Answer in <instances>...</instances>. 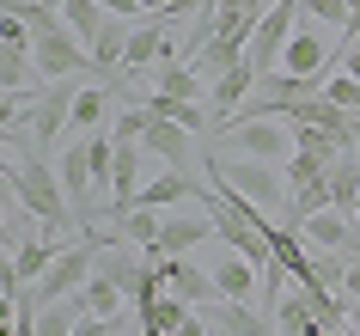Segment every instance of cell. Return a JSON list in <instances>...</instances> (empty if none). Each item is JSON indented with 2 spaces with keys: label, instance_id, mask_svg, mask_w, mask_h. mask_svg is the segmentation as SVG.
<instances>
[{
  "label": "cell",
  "instance_id": "e575fe53",
  "mask_svg": "<svg viewBox=\"0 0 360 336\" xmlns=\"http://www.w3.org/2000/svg\"><path fill=\"white\" fill-rule=\"evenodd\" d=\"M348 330L360 336V299H348Z\"/></svg>",
  "mask_w": 360,
  "mask_h": 336
},
{
  "label": "cell",
  "instance_id": "2e32d148",
  "mask_svg": "<svg viewBox=\"0 0 360 336\" xmlns=\"http://www.w3.org/2000/svg\"><path fill=\"white\" fill-rule=\"evenodd\" d=\"M190 312H195L190 299H177V294H159V299L147 306V312H134V324H141V330H159V336H177L184 324H190Z\"/></svg>",
  "mask_w": 360,
  "mask_h": 336
},
{
  "label": "cell",
  "instance_id": "6da1fadb",
  "mask_svg": "<svg viewBox=\"0 0 360 336\" xmlns=\"http://www.w3.org/2000/svg\"><path fill=\"white\" fill-rule=\"evenodd\" d=\"M6 196H13L31 220H43L49 232H74L79 226L74 202H68V189H61V171H49L37 153H25V166L6 159Z\"/></svg>",
  "mask_w": 360,
  "mask_h": 336
},
{
  "label": "cell",
  "instance_id": "9c48e42d",
  "mask_svg": "<svg viewBox=\"0 0 360 336\" xmlns=\"http://www.w3.org/2000/svg\"><path fill=\"white\" fill-rule=\"evenodd\" d=\"M257 86H263V74H257L250 61H238V68H226V74H220V80L208 86V116L220 123V129H226V116L238 111V104H245V98L257 92Z\"/></svg>",
  "mask_w": 360,
  "mask_h": 336
},
{
  "label": "cell",
  "instance_id": "4dcf8cb0",
  "mask_svg": "<svg viewBox=\"0 0 360 336\" xmlns=\"http://www.w3.org/2000/svg\"><path fill=\"white\" fill-rule=\"evenodd\" d=\"M31 43H37V37H31V25H25L19 13L0 19V49H31Z\"/></svg>",
  "mask_w": 360,
  "mask_h": 336
},
{
  "label": "cell",
  "instance_id": "9a60e30c",
  "mask_svg": "<svg viewBox=\"0 0 360 336\" xmlns=\"http://www.w3.org/2000/svg\"><path fill=\"white\" fill-rule=\"evenodd\" d=\"M323 61H330V49H323V43H318V31H311V25H300V31L287 37L281 74H323Z\"/></svg>",
  "mask_w": 360,
  "mask_h": 336
},
{
  "label": "cell",
  "instance_id": "ac0fdd59",
  "mask_svg": "<svg viewBox=\"0 0 360 336\" xmlns=\"http://www.w3.org/2000/svg\"><path fill=\"white\" fill-rule=\"evenodd\" d=\"M190 196H195V178L171 166L165 178H153V184L141 189V202H134V208H177V202H190Z\"/></svg>",
  "mask_w": 360,
  "mask_h": 336
},
{
  "label": "cell",
  "instance_id": "1f68e13d",
  "mask_svg": "<svg viewBox=\"0 0 360 336\" xmlns=\"http://www.w3.org/2000/svg\"><path fill=\"white\" fill-rule=\"evenodd\" d=\"M269 6H275V0H220V13H257V19H263Z\"/></svg>",
  "mask_w": 360,
  "mask_h": 336
},
{
  "label": "cell",
  "instance_id": "cb8c5ba5",
  "mask_svg": "<svg viewBox=\"0 0 360 336\" xmlns=\"http://www.w3.org/2000/svg\"><path fill=\"white\" fill-rule=\"evenodd\" d=\"M300 287H348V251H311V275Z\"/></svg>",
  "mask_w": 360,
  "mask_h": 336
},
{
  "label": "cell",
  "instance_id": "7a4b0ae2",
  "mask_svg": "<svg viewBox=\"0 0 360 336\" xmlns=\"http://www.w3.org/2000/svg\"><path fill=\"white\" fill-rule=\"evenodd\" d=\"M202 171H208V184H232L238 196H250V202H263L269 214H287V202H293V184H287V166H275V159H245V153H202Z\"/></svg>",
  "mask_w": 360,
  "mask_h": 336
},
{
  "label": "cell",
  "instance_id": "d4e9b609",
  "mask_svg": "<svg viewBox=\"0 0 360 336\" xmlns=\"http://www.w3.org/2000/svg\"><path fill=\"white\" fill-rule=\"evenodd\" d=\"M110 98H116V92H104V86H86V92H74V129L98 135V129H104V116H110Z\"/></svg>",
  "mask_w": 360,
  "mask_h": 336
},
{
  "label": "cell",
  "instance_id": "836d02e7",
  "mask_svg": "<svg viewBox=\"0 0 360 336\" xmlns=\"http://www.w3.org/2000/svg\"><path fill=\"white\" fill-rule=\"evenodd\" d=\"M342 31H348V43L360 37V0H348V25H342Z\"/></svg>",
  "mask_w": 360,
  "mask_h": 336
},
{
  "label": "cell",
  "instance_id": "8d00e7d4",
  "mask_svg": "<svg viewBox=\"0 0 360 336\" xmlns=\"http://www.w3.org/2000/svg\"><path fill=\"white\" fill-rule=\"evenodd\" d=\"M354 153H360V129H354Z\"/></svg>",
  "mask_w": 360,
  "mask_h": 336
},
{
  "label": "cell",
  "instance_id": "7402d4cb",
  "mask_svg": "<svg viewBox=\"0 0 360 336\" xmlns=\"http://www.w3.org/2000/svg\"><path fill=\"white\" fill-rule=\"evenodd\" d=\"M56 257H61V244H56V239H25L19 251H13V263H19V275L31 281V287L49 275V263H56Z\"/></svg>",
  "mask_w": 360,
  "mask_h": 336
},
{
  "label": "cell",
  "instance_id": "52a82bcc",
  "mask_svg": "<svg viewBox=\"0 0 360 336\" xmlns=\"http://www.w3.org/2000/svg\"><path fill=\"white\" fill-rule=\"evenodd\" d=\"M74 129V92H37L31 98V147H56Z\"/></svg>",
  "mask_w": 360,
  "mask_h": 336
},
{
  "label": "cell",
  "instance_id": "74e56055",
  "mask_svg": "<svg viewBox=\"0 0 360 336\" xmlns=\"http://www.w3.org/2000/svg\"><path fill=\"white\" fill-rule=\"evenodd\" d=\"M354 226H360V214H354Z\"/></svg>",
  "mask_w": 360,
  "mask_h": 336
},
{
  "label": "cell",
  "instance_id": "7c38bea8",
  "mask_svg": "<svg viewBox=\"0 0 360 336\" xmlns=\"http://www.w3.org/2000/svg\"><path fill=\"white\" fill-rule=\"evenodd\" d=\"M116 232L153 263V257H159V232H165V208H129V214L116 220Z\"/></svg>",
  "mask_w": 360,
  "mask_h": 336
},
{
  "label": "cell",
  "instance_id": "30bf717a",
  "mask_svg": "<svg viewBox=\"0 0 360 336\" xmlns=\"http://www.w3.org/2000/svg\"><path fill=\"white\" fill-rule=\"evenodd\" d=\"M214 281H220V299H257V294H263V269H257L250 257H238L232 244H220Z\"/></svg>",
  "mask_w": 360,
  "mask_h": 336
},
{
  "label": "cell",
  "instance_id": "4fadbf2b",
  "mask_svg": "<svg viewBox=\"0 0 360 336\" xmlns=\"http://www.w3.org/2000/svg\"><path fill=\"white\" fill-rule=\"evenodd\" d=\"M330 208H336V214H348V220L360 214V153H354V147L330 166Z\"/></svg>",
  "mask_w": 360,
  "mask_h": 336
},
{
  "label": "cell",
  "instance_id": "ffe728a7",
  "mask_svg": "<svg viewBox=\"0 0 360 336\" xmlns=\"http://www.w3.org/2000/svg\"><path fill=\"white\" fill-rule=\"evenodd\" d=\"M86 49H92V61L104 68V74H116V68H122V56H129V31H122V19L110 13V25H104V31H98Z\"/></svg>",
  "mask_w": 360,
  "mask_h": 336
},
{
  "label": "cell",
  "instance_id": "ba28073f",
  "mask_svg": "<svg viewBox=\"0 0 360 336\" xmlns=\"http://www.w3.org/2000/svg\"><path fill=\"white\" fill-rule=\"evenodd\" d=\"M195 244H214V214H208V208H202V214H165L159 257H153V263H165V257H190Z\"/></svg>",
  "mask_w": 360,
  "mask_h": 336
},
{
  "label": "cell",
  "instance_id": "83f0119b",
  "mask_svg": "<svg viewBox=\"0 0 360 336\" xmlns=\"http://www.w3.org/2000/svg\"><path fill=\"white\" fill-rule=\"evenodd\" d=\"M330 171V159L323 153H305V147H293V159H287V184L300 189V184H311V178H323Z\"/></svg>",
  "mask_w": 360,
  "mask_h": 336
},
{
  "label": "cell",
  "instance_id": "8992f818",
  "mask_svg": "<svg viewBox=\"0 0 360 336\" xmlns=\"http://www.w3.org/2000/svg\"><path fill=\"white\" fill-rule=\"evenodd\" d=\"M159 269V287L177 299H190V306H208V299H220V281H214V269H195L190 257H165L153 263Z\"/></svg>",
  "mask_w": 360,
  "mask_h": 336
},
{
  "label": "cell",
  "instance_id": "8fae6325",
  "mask_svg": "<svg viewBox=\"0 0 360 336\" xmlns=\"http://www.w3.org/2000/svg\"><path fill=\"white\" fill-rule=\"evenodd\" d=\"M300 239L311 244V251H348V244L360 239V226L348 220V214H336V208H318V214L300 226Z\"/></svg>",
  "mask_w": 360,
  "mask_h": 336
},
{
  "label": "cell",
  "instance_id": "e0dca14e",
  "mask_svg": "<svg viewBox=\"0 0 360 336\" xmlns=\"http://www.w3.org/2000/svg\"><path fill=\"white\" fill-rule=\"evenodd\" d=\"M159 92L165 98H190V104H208V80L195 74L190 61H159Z\"/></svg>",
  "mask_w": 360,
  "mask_h": 336
},
{
  "label": "cell",
  "instance_id": "d6a6232c",
  "mask_svg": "<svg viewBox=\"0 0 360 336\" xmlns=\"http://www.w3.org/2000/svg\"><path fill=\"white\" fill-rule=\"evenodd\" d=\"M177 336H214V330H208V318H202V306H195V312H190V324H184V330H177Z\"/></svg>",
  "mask_w": 360,
  "mask_h": 336
},
{
  "label": "cell",
  "instance_id": "277c9868",
  "mask_svg": "<svg viewBox=\"0 0 360 336\" xmlns=\"http://www.w3.org/2000/svg\"><path fill=\"white\" fill-rule=\"evenodd\" d=\"M31 56H37V74H43V80H74V74H92V68H98L92 49L79 43L74 25H56V31H43V37L31 43Z\"/></svg>",
  "mask_w": 360,
  "mask_h": 336
},
{
  "label": "cell",
  "instance_id": "5b68a950",
  "mask_svg": "<svg viewBox=\"0 0 360 336\" xmlns=\"http://www.w3.org/2000/svg\"><path fill=\"white\" fill-rule=\"evenodd\" d=\"M92 269H98V244L92 239H79V244H61V257L49 263V275L31 287L37 294V306H56V299H68V294H79L86 281H92Z\"/></svg>",
  "mask_w": 360,
  "mask_h": 336
},
{
  "label": "cell",
  "instance_id": "4316f807",
  "mask_svg": "<svg viewBox=\"0 0 360 336\" xmlns=\"http://www.w3.org/2000/svg\"><path fill=\"white\" fill-rule=\"evenodd\" d=\"M147 129H153V104H122V116H116V141H147Z\"/></svg>",
  "mask_w": 360,
  "mask_h": 336
},
{
  "label": "cell",
  "instance_id": "d590c367",
  "mask_svg": "<svg viewBox=\"0 0 360 336\" xmlns=\"http://www.w3.org/2000/svg\"><path fill=\"white\" fill-rule=\"evenodd\" d=\"M0 6H6V13H25V6H31V0H0Z\"/></svg>",
  "mask_w": 360,
  "mask_h": 336
},
{
  "label": "cell",
  "instance_id": "603a6c76",
  "mask_svg": "<svg viewBox=\"0 0 360 336\" xmlns=\"http://www.w3.org/2000/svg\"><path fill=\"white\" fill-rule=\"evenodd\" d=\"M147 104H153V116H165V123H184L190 135L214 123V116H208V104H190V98H165V92H153Z\"/></svg>",
  "mask_w": 360,
  "mask_h": 336
},
{
  "label": "cell",
  "instance_id": "3957f363",
  "mask_svg": "<svg viewBox=\"0 0 360 336\" xmlns=\"http://www.w3.org/2000/svg\"><path fill=\"white\" fill-rule=\"evenodd\" d=\"M220 147L245 153V159H293V123H281V116H263V123H226L220 129Z\"/></svg>",
  "mask_w": 360,
  "mask_h": 336
},
{
  "label": "cell",
  "instance_id": "484cf974",
  "mask_svg": "<svg viewBox=\"0 0 360 336\" xmlns=\"http://www.w3.org/2000/svg\"><path fill=\"white\" fill-rule=\"evenodd\" d=\"M86 306H92V318H116V312H129V294H122L110 275H98V269H92V281H86Z\"/></svg>",
  "mask_w": 360,
  "mask_h": 336
},
{
  "label": "cell",
  "instance_id": "44dd1931",
  "mask_svg": "<svg viewBox=\"0 0 360 336\" xmlns=\"http://www.w3.org/2000/svg\"><path fill=\"white\" fill-rule=\"evenodd\" d=\"M37 56L31 49H0V92H37Z\"/></svg>",
  "mask_w": 360,
  "mask_h": 336
},
{
  "label": "cell",
  "instance_id": "d6986e66",
  "mask_svg": "<svg viewBox=\"0 0 360 336\" xmlns=\"http://www.w3.org/2000/svg\"><path fill=\"white\" fill-rule=\"evenodd\" d=\"M275 330H281V336H323L330 324L305 306V294H287L281 306H275Z\"/></svg>",
  "mask_w": 360,
  "mask_h": 336
},
{
  "label": "cell",
  "instance_id": "f1b7e54d",
  "mask_svg": "<svg viewBox=\"0 0 360 336\" xmlns=\"http://www.w3.org/2000/svg\"><path fill=\"white\" fill-rule=\"evenodd\" d=\"M323 98L360 116V80H354V74H336V80H323Z\"/></svg>",
  "mask_w": 360,
  "mask_h": 336
},
{
  "label": "cell",
  "instance_id": "f546056e",
  "mask_svg": "<svg viewBox=\"0 0 360 336\" xmlns=\"http://www.w3.org/2000/svg\"><path fill=\"white\" fill-rule=\"evenodd\" d=\"M311 25H348V0H305Z\"/></svg>",
  "mask_w": 360,
  "mask_h": 336
},
{
  "label": "cell",
  "instance_id": "5bb4252c",
  "mask_svg": "<svg viewBox=\"0 0 360 336\" xmlns=\"http://www.w3.org/2000/svg\"><path fill=\"white\" fill-rule=\"evenodd\" d=\"M141 147L147 153H159V159H171V166L184 171L190 166V129H184V123H165V116H153V129H147V141H141Z\"/></svg>",
  "mask_w": 360,
  "mask_h": 336
}]
</instances>
